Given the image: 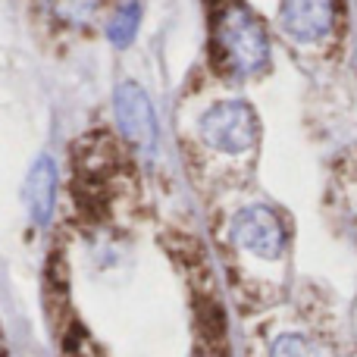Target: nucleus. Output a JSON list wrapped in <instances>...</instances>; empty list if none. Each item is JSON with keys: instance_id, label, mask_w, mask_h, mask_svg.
<instances>
[{"instance_id": "obj_1", "label": "nucleus", "mask_w": 357, "mask_h": 357, "mask_svg": "<svg viewBox=\"0 0 357 357\" xmlns=\"http://www.w3.org/2000/svg\"><path fill=\"white\" fill-rule=\"evenodd\" d=\"M210 60L232 82L257 79L273 63V38L266 22L241 0H226L210 25Z\"/></svg>"}, {"instance_id": "obj_2", "label": "nucleus", "mask_w": 357, "mask_h": 357, "mask_svg": "<svg viewBox=\"0 0 357 357\" xmlns=\"http://www.w3.org/2000/svg\"><path fill=\"white\" fill-rule=\"evenodd\" d=\"M276 29L295 54L329 69L345 50V0H279Z\"/></svg>"}, {"instance_id": "obj_3", "label": "nucleus", "mask_w": 357, "mask_h": 357, "mask_svg": "<svg viewBox=\"0 0 357 357\" xmlns=\"http://www.w3.org/2000/svg\"><path fill=\"white\" fill-rule=\"evenodd\" d=\"M226 238L238 257L282 276L291 254V222L270 201H248L226 222Z\"/></svg>"}, {"instance_id": "obj_4", "label": "nucleus", "mask_w": 357, "mask_h": 357, "mask_svg": "<svg viewBox=\"0 0 357 357\" xmlns=\"http://www.w3.org/2000/svg\"><path fill=\"white\" fill-rule=\"evenodd\" d=\"M197 138L222 160H251L260 148V116L241 98L213 100L197 116Z\"/></svg>"}, {"instance_id": "obj_5", "label": "nucleus", "mask_w": 357, "mask_h": 357, "mask_svg": "<svg viewBox=\"0 0 357 357\" xmlns=\"http://www.w3.org/2000/svg\"><path fill=\"white\" fill-rule=\"evenodd\" d=\"M260 357H351V348H342V339L326 320H289L264 339Z\"/></svg>"}, {"instance_id": "obj_6", "label": "nucleus", "mask_w": 357, "mask_h": 357, "mask_svg": "<svg viewBox=\"0 0 357 357\" xmlns=\"http://www.w3.org/2000/svg\"><path fill=\"white\" fill-rule=\"evenodd\" d=\"M113 110H116V123L123 138L138 151H154L157 148V113L151 104L148 91L135 82H126L116 88V100H113Z\"/></svg>"}, {"instance_id": "obj_7", "label": "nucleus", "mask_w": 357, "mask_h": 357, "mask_svg": "<svg viewBox=\"0 0 357 357\" xmlns=\"http://www.w3.org/2000/svg\"><path fill=\"white\" fill-rule=\"evenodd\" d=\"M22 197H25V207H29L31 220L38 226H47L50 213H54V201H56V167L50 157H38L31 163L25 185H22Z\"/></svg>"}, {"instance_id": "obj_8", "label": "nucleus", "mask_w": 357, "mask_h": 357, "mask_svg": "<svg viewBox=\"0 0 357 357\" xmlns=\"http://www.w3.org/2000/svg\"><path fill=\"white\" fill-rule=\"evenodd\" d=\"M138 22H142V6L135 0H126V3L116 6V13L110 16V25H107V35L116 47H129L132 38L138 31Z\"/></svg>"}, {"instance_id": "obj_9", "label": "nucleus", "mask_w": 357, "mask_h": 357, "mask_svg": "<svg viewBox=\"0 0 357 357\" xmlns=\"http://www.w3.org/2000/svg\"><path fill=\"white\" fill-rule=\"evenodd\" d=\"M54 10L63 22H88L98 13V0H54Z\"/></svg>"}, {"instance_id": "obj_10", "label": "nucleus", "mask_w": 357, "mask_h": 357, "mask_svg": "<svg viewBox=\"0 0 357 357\" xmlns=\"http://www.w3.org/2000/svg\"><path fill=\"white\" fill-rule=\"evenodd\" d=\"M197 357H216V354H197Z\"/></svg>"}]
</instances>
